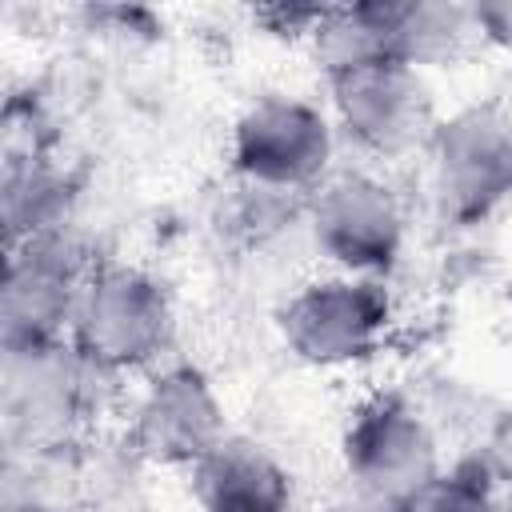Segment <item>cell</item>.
Returning <instances> with one entry per match:
<instances>
[{
    "mask_svg": "<svg viewBox=\"0 0 512 512\" xmlns=\"http://www.w3.org/2000/svg\"><path fill=\"white\" fill-rule=\"evenodd\" d=\"M172 336V308L164 288L136 268H96L76 300L72 344L108 376L144 368Z\"/></svg>",
    "mask_w": 512,
    "mask_h": 512,
    "instance_id": "1",
    "label": "cell"
},
{
    "mask_svg": "<svg viewBox=\"0 0 512 512\" xmlns=\"http://www.w3.org/2000/svg\"><path fill=\"white\" fill-rule=\"evenodd\" d=\"M432 180L448 220L476 224L512 192V124L496 100L468 104L432 128Z\"/></svg>",
    "mask_w": 512,
    "mask_h": 512,
    "instance_id": "2",
    "label": "cell"
},
{
    "mask_svg": "<svg viewBox=\"0 0 512 512\" xmlns=\"http://www.w3.org/2000/svg\"><path fill=\"white\" fill-rule=\"evenodd\" d=\"M96 368L76 344H44L28 352H4V416L12 436L32 448H64V436L96 408Z\"/></svg>",
    "mask_w": 512,
    "mask_h": 512,
    "instance_id": "3",
    "label": "cell"
},
{
    "mask_svg": "<svg viewBox=\"0 0 512 512\" xmlns=\"http://www.w3.org/2000/svg\"><path fill=\"white\" fill-rule=\"evenodd\" d=\"M332 152V132L324 116L288 96L256 100L232 132V168L244 184L272 192H300L320 180Z\"/></svg>",
    "mask_w": 512,
    "mask_h": 512,
    "instance_id": "4",
    "label": "cell"
},
{
    "mask_svg": "<svg viewBox=\"0 0 512 512\" xmlns=\"http://www.w3.org/2000/svg\"><path fill=\"white\" fill-rule=\"evenodd\" d=\"M344 464L360 496H372L380 504L404 500L440 472L428 424L400 396H376L356 412L344 436Z\"/></svg>",
    "mask_w": 512,
    "mask_h": 512,
    "instance_id": "5",
    "label": "cell"
},
{
    "mask_svg": "<svg viewBox=\"0 0 512 512\" xmlns=\"http://www.w3.org/2000/svg\"><path fill=\"white\" fill-rule=\"evenodd\" d=\"M388 324V292L376 280H320L280 312L288 348L308 364H348L376 352Z\"/></svg>",
    "mask_w": 512,
    "mask_h": 512,
    "instance_id": "6",
    "label": "cell"
},
{
    "mask_svg": "<svg viewBox=\"0 0 512 512\" xmlns=\"http://www.w3.org/2000/svg\"><path fill=\"white\" fill-rule=\"evenodd\" d=\"M340 124L368 152H408L424 136L432 140V100L416 68L396 60H372L352 72L328 76Z\"/></svg>",
    "mask_w": 512,
    "mask_h": 512,
    "instance_id": "7",
    "label": "cell"
},
{
    "mask_svg": "<svg viewBox=\"0 0 512 512\" xmlns=\"http://www.w3.org/2000/svg\"><path fill=\"white\" fill-rule=\"evenodd\" d=\"M224 412L196 368H168L160 372L132 420L128 452H136L148 464H196L208 448L224 440Z\"/></svg>",
    "mask_w": 512,
    "mask_h": 512,
    "instance_id": "8",
    "label": "cell"
},
{
    "mask_svg": "<svg viewBox=\"0 0 512 512\" xmlns=\"http://www.w3.org/2000/svg\"><path fill=\"white\" fill-rule=\"evenodd\" d=\"M316 244L352 272H388L400 256V212L368 176H340L312 200Z\"/></svg>",
    "mask_w": 512,
    "mask_h": 512,
    "instance_id": "9",
    "label": "cell"
},
{
    "mask_svg": "<svg viewBox=\"0 0 512 512\" xmlns=\"http://www.w3.org/2000/svg\"><path fill=\"white\" fill-rule=\"evenodd\" d=\"M192 496L204 512H288V472L244 436H224L192 464Z\"/></svg>",
    "mask_w": 512,
    "mask_h": 512,
    "instance_id": "10",
    "label": "cell"
},
{
    "mask_svg": "<svg viewBox=\"0 0 512 512\" xmlns=\"http://www.w3.org/2000/svg\"><path fill=\"white\" fill-rule=\"evenodd\" d=\"M372 16L384 40V56L408 68L444 64L460 56L464 40L476 32L472 8L428 4V0H372Z\"/></svg>",
    "mask_w": 512,
    "mask_h": 512,
    "instance_id": "11",
    "label": "cell"
},
{
    "mask_svg": "<svg viewBox=\"0 0 512 512\" xmlns=\"http://www.w3.org/2000/svg\"><path fill=\"white\" fill-rule=\"evenodd\" d=\"M72 208V180L52 168L44 156H8L4 160V224L12 248L64 228Z\"/></svg>",
    "mask_w": 512,
    "mask_h": 512,
    "instance_id": "12",
    "label": "cell"
},
{
    "mask_svg": "<svg viewBox=\"0 0 512 512\" xmlns=\"http://www.w3.org/2000/svg\"><path fill=\"white\" fill-rule=\"evenodd\" d=\"M388 512H492V472L484 460L436 472L428 484L388 504Z\"/></svg>",
    "mask_w": 512,
    "mask_h": 512,
    "instance_id": "13",
    "label": "cell"
},
{
    "mask_svg": "<svg viewBox=\"0 0 512 512\" xmlns=\"http://www.w3.org/2000/svg\"><path fill=\"white\" fill-rule=\"evenodd\" d=\"M132 460H136V452L112 456L88 472V508L84 512H152V504L140 488V476L128 468Z\"/></svg>",
    "mask_w": 512,
    "mask_h": 512,
    "instance_id": "14",
    "label": "cell"
},
{
    "mask_svg": "<svg viewBox=\"0 0 512 512\" xmlns=\"http://www.w3.org/2000/svg\"><path fill=\"white\" fill-rule=\"evenodd\" d=\"M472 20H476V32H480V36H488L492 44H500V48L512 52V0L476 4V8H472Z\"/></svg>",
    "mask_w": 512,
    "mask_h": 512,
    "instance_id": "15",
    "label": "cell"
},
{
    "mask_svg": "<svg viewBox=\"0 0 512 512\" xmlns=\"http://www.w3.org/2000/svg\"><path fill=\"white\" fill-rule=\"evenodd\" d=\"M484 464L492 472V480H504L512 488V412L500 416L492 440H488V452H484Z\"/></svg>",
    "mask_w": 512,
    "mask_h": 512,
    "instance_id": "16",
    "label": "cell"
},
{
    "mask_svg": "<svg viewBox=\"0 0 512 512\" xmlns=\"http://www.w3.org/2000/svg\"><path fill=\"white\" fill-rule=\"evenodd\" d=\"M324 512H388V504H380L372 496H356V500H340V504H332Z\"/></svg>",
    "mask_w": 512,
    "mask_h": 512,
    "instance_id": "17",
    "label": "cell"
},
{
    "mask_svg": "<svg viewBox=\"0 0 512 512\" xmlns=\"http://www.w3.org/2000/svg\"><path fill=\"white\" fill-rule=\"evenodd\" d=\"M492 100H496V108H500V112H504V120H508V124H512V72H508V76H504V80H500V92H496V96H492Z\"/></svg>",
    "mask_w": 512,
    "mask_h": 512,
    "instance_id": "18",
    "label": "cell"
},
{
    "mask_svg": "<svg viewBox=\"0 0 512 512\" xmlns=\"http://www.w3.org/2000/svg\"><path fill=\"white\" fill-rule=\"evenodd\" d=\"M4 512H84V508H56V504H8Z\"/></svg>",
    "mask_w": 512,
    "mask_h": 512,
    "instance_id": "19",
    "label": "cell"
}]
</instances>
